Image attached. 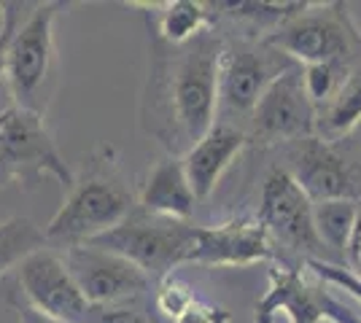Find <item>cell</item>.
<instances>
[{
	"label": "cell",
	"instance_id": "6da1fadb",
	"mask_svg": "<svg viewBox=\"0 0 361 323\" xmlns=\"http://www.w3.org/2000/svg\"><path fill=\"white\" fill-rule=\"evenodd\" d=\"M224 41L208 27L192 41L170 46L151 35L149 81L140 103L143 132L170 156H183L216 124L219 60Z\"/></svg>",
	"mask_w": 361,
	"mask_h": 323
},
{
	"label": "cell",
	"instance_id": "7a4b0ae2",
	"mask_svg": "<svg viewBox=\"0 0 361 323\" xmlns=\"http://www.w3.org/2000/svg\"><path fill=\"white\" fill-rule=\"evenodd\" d=\"M195 227L189 221H176L146 210H133L119 227L92 237L87 246L119 253L137 270H143L149 280H167L178 264H189Z\"/></svg>",
	"mask_w": 361,
	"mask_h": 323
},
{
	"label": "cell",
	"instance_id": "3957f363",
	"mask_svg": "<svg viewBox=\"0 0 361 323\" xmlns=\"http://www.w3.org/2000/svg\"><path fill=\"white\" fill-rule=\"evenodd\" d=\"M62 3H41L19 22L8 44L6 78L14 106L44 116L54 94V19Z\"/></svg>",
	"mask_w": 361,
	"mask_h": 323
},
{
	"label": "cell",
	"instance_id": "277c9868",
	"mask_svg": "<svg viewBox=\"0 0 361 323\" xmlns=\"http://www.w3.org/2000/svg\"><path fill=\"white\" fill-rule=\"evenodd\" d=\"M41 175L57 178L65 191L75 184L46 129L44 116L16 106L6 108L0 113V186L35 184Z\"/></svg>",
	"mask_w": 361,
	"mask_h": 323
},
{
	"label": "cell",
	"instance_id": "5b68a950",
	"mask_svg": "<svg viewBox=\"0 0 361 323\" xmlns=\"http://www.w3.org/2000/svg\"><path fill=\"white\" fill-rule=\"evenodd\" d=\"M133 208V194L114 178L92 175L75 181L62 208L46 224V243H62L68 248L90 243L92 237L119 227Z\"/></svg>",
	"mask_w": 361,
	"mask_h": 323
},
{
	"label": "cell",
	"instance_id": "8992f818",
	"mask_svg": "<svg viewBox=\"0 0 361 323\" xmlns=\"http://www.w3.org/2000/svg\"><path fill=\"white\" fill-rule=\"evenodd\" d=\"M264 44L302 65L361 57V32L343 3L321 6V11H305L288 19L286 25L270 30Z\"/></svg>",
	"mask_w": 361,
	"mask_h": 323
},
{
	"label": "cell",
	"instance_id": "52a82bcc",
	"mask_svg": "<svg viewBox=\"0 0 361 323\" xmlns=\"http://www.w3.org/2000/svg\"><path fill=\"white\" fill-rule=\"evenodd\" d=\"M294 68L300 65L264 41L224 44L219 60V108L229 116H245L251 122L259 97L275 78Z\"/></svg>",
	"mask_w": 361,
	"mask_h": 323
},
{
	"label": "cell",
	"instance_id": "ba28073f",
	"mask_svg": "<svg viewBox=\"0 0 361 323\" xmlns=\"http://www.w3.org/2000/svg\"><path fill=\"white\" fill-rule=\"evenodd\" d=\"M259 221L270 234L272 248L281 246L288 253L305 256V262H329L326 248L318 240L313 227V202L302 191L286 167L267 172L262 184Z\"/></svg>",
	"mask_w": 361,
	"mask_h": 323
},
{
	"label": "cell",
	"instance_id": "9c48e42d",
	"mask_svg": "<svg viewBox=\"0 0 361 323\" xmlns=\"http://www.w3.org/2000/svg\"><path fill=\"white\" fill-rule=\"evenodd\" d=\"M245 135L256 143H297L316 138V106L305 92L302 68L288 70L267 87L251 113V127Z\"/></svg>",
	"mask_w": 361,
	"mask_h": 323
},
{
	"label": "cell",
	"instance_id": "30bf717a",
	"mask_svg": "<svg viewBox=\"0 0 361 323\" xmlns=\"http://www.w3.org/2000/svg\"><path fill=\"white\" fill-rule=\"evenodd\" d=\"M62 262L90 305H127L151 286L149 275L133 262L87 243L68 248Z\"/></svg>",
	"mask_w": 361,
	"mask_h": 323
},
{
	"label": "cell",
	"instance_id": "8fae6325",
	"mask_svg": "<svg viewBox=\"0 0 361 323\" xmlns=\"http://www.w3.org/2000/svg\"><path fill=\"white\" fill-rule=\"evenodd\" d=\"M16 277L30 308L60 323H87L92 305L54 251H35L16 267Z\"/></svg>",
	"mask_w": 361,
	"mask_h": 323
},
{
	"label": "cell",
	"instance_id": "7c38bea8",
	"mask_svg": "<svg viewBox=\"0 0 361 323\" xmlns=\"http://www.w3.org/2000/svg\"><path fill=\"white\" fill-rule=\"evenodd\" d=\"M286 172L313 205L329 200L361 202V170L337 154L331 143L318 138L297 140L288 154Z\"/></svg>",
	"mask_w": 361,
	"mask_h": 323
},
{
	"label": "cell",
	"instance_id": "4fadbf2b",
	"mask_svg": "<svg viewBox=\"0 0 361 323\" xmlns=\"http://www.w3.org/2000/svg\"><path fill=\"white\" fill-rule=\"evenodd\" d=\"M275 256L270 234L259 218H238L221 227H195L189 264L205 267H245Z\"/></svg>",
	"mask_w": 361,
	"mask_h": 323
},
{
	"label": "cell",
	"instance_id": "5bb4252c",
	"mask_svg": "<svg viewBox=\"0 0 361 323\" xmlns=\"http://www.w3.org/2000/svg\"><path fill=\"white\" fill-rule=\"evenodd\" d=\"M245 143H248L245 129L235 124H213L211 132L183 154L180 165L197 200L211 197L216 184L235 162V156L245 148Z\"/></svg>",
	"mask_w": 361,
	"mask_h": 323
},
{
	"label": "cell",
	"instance_id": "9a60e30c",
	"mask_svg": "<svg viewBox=\"0 0 361 323\" xmlns=\"http://www.w3.org/2000/svg\"><path fill=\"white\" fill-rule=\"evenodd\" d=\"M324 286V280L307 283L297 267H272L270 291L256 305V323H272L278 312H286L291 323H321Z\"/></svg>",
	"mask_w": 361,
	"mask_h": 323
},
{
	"label": "cell",
	"instance_id": "2e32d148",
	"mask_svg": "<svg viewBox=\"0 0 361 323\" xmlns=\"http://www.w3.org/2000/svg\"><path fill=\"white\" fill-rule=\"evenodd\" d=\"M137 208L154 215H165L176 221H186L195 213L197 197L186 181L183 165L176 156H167L151 167L143 191L137 197Z\"/></svg>",
	"mask_w": 361,
	"mask_h": 323
},
{
	"label": "cell",
	"instance_id": "e0dca14e",
	"mask_svg": "<svg viewBox=\"0 0 361 323\" xmlns=\"http://www.w3.org/2000/svg\"><path fill=\"white\" fill-rule=\"evenodd\" d=\"M361 122V60L343 81L340 92L331 97L326 108L316 113V138L324 143H337L350 135Z\"/></svg>",
	"mask_w": 361,
	"mask_h": 323
},
{
	"label": "cell",
	"instance_id": "ac0fdd59",
	"mask_svg": "<svg viewBox=\"0 0 361 323\" xmlns=\"http://www.w3.org/2000/svg\"><path fill=\"white\" fill-rule=\"evenodd\" d=\"M356 215H359V202L353 200H329L313 205V227L326 251L345 253Z\"/></svg>",
	"mask_w": 361,
	"mask_h": 323
},
{
	"label": "cell",
	"instance_id": "d6986e66",
	"mask_svg": "<svg viewBox=\"0 0 361 323\" xmlns=\"http://www.w3.org/2000/svg\"><path fill=\"white\" fill-rule=\"evenodd\" d=\"M208 6L195 3V0H173L167 3L165 11L159 14L154 35L162 38L170 46H180L192 41L197 32L208 30Z\"/></svg>",
	"mask_w": 361,
	"mask_h": 323
},
{
	"label": "cell",
	"instance_id": "ffe728a7",
	"mask_svg": "<svg viewBox=\"0 0 361 323\" xmlns=\"http://www.w3.org/2000/svg\"><path fill=\"white\" fill-rule=\"evenodd\" d=\"M46 248V234L30 218H8L0 224V277Z\"/></svg>",
	"mask_w": 361,
	"mask_h": 323
},
{
	"label": "cell",
	"instance_id": "44dd1931",
	"mask_svg": "<svg viewBox=\"0 0 361 323\" xmlns=\"http://www.w3.org/2000/svg\"><path fill=\"white\" fill-rule=\"evenodd\" d=\"M213 8H221L224 14L251 22V25H286L288 19L305 14L307 8H313V3H281V0H238V3H213Z\"/></svg>",
	"mask_w": 361,
	"mask_h": 323
},
{
	"label": "cell",
	"instance_id": "7402d4cb",
	"mask_svg": "<svg viewBox=\"0 0 361 323\" xmlns=\"http://www.w3.org/2000/svg\"><path fill=\"white\" fill-rule=\"evenodd\" d=\"M356 60H334V62H318V65H305L302 70V84L305 92L310 97V103L316 106V113L321 108H326L331 103V97L340 92L343 81L350 76V70L356 68Z\"/></svg>",
	"mask_w": 361,
	"mask_h": 323
},
{
	"label": "cell",
	"instance_id": "603a6c76",
	"mask_svg": "<svg viewBox=\"0 0 361 323\" xmlns=\"http://www.w3.org/2000/svg\"><path fill=\"white\" fill-rule=\"evenodd\" d=\"M310 267V272L318 277V280H324V283H329L334 289H340V291H345L348 296H353L356 302L361 305V280L356 275H350L343 264H334V262H307Z\"/></svg>",
	"mask_w": 361,
	"mask_h": 323
},
{
	"label": "cell",
	"instance_id": "cb8c5ba5",
	"mask_svg": "<svg viewBox=\"0 0 361 323\" xmlns=\"http://www.w3.org/2000/svg\"><path fill=\"white\" fill-rule=\"evenodd\" d=\"M87 323H151L149 315L133 302L127 305H92Z\"/></svg>",
	"mask_w": 361,
	"mask_h": 323
},
{
	"label": "cell",
	"instance_id": "d4e9b609",
	"mask_svg": "<svg viewBox=\"0 0 361 323\" xmlns=\"http://www.w3.org/2000/svg\"><path fill=\"white\" fill-rule=\"evenodd\" d=\"M195 302V296L189 293L186 286H180L176 280H162V286H159V293H157V308L162 310L165 315L170 318H178L183 310L189 308Z\"/></svg>",
	"mask_w": 361,
	"mask_h": 323
},
{
	"label": "cell",
	"instance_id": "484cf974",
	"mask_svg": "<svg viewBox=\"0 0 361 323\" xmlns=\"http://www.w3.org/2000/svg\"><path fill=\"white\" fill-rule=\"evenodd\" d=\"M176 323H229V312L221 308H213V305H202L195 299L176 318Z\"/></svg>",
	"mask_w": 361,
	"mask_h": 323
},
{
	"label": "cell",
	"instance_id": "4316f807",
	"mask_svg": "<svg viewBox=\"0 0 361 323\" xmlns=\"http://www.w3.org/2000/svg\"><path fill=\"white\" fill-rule=\"evenodd\" d=\"M19 6L16 3H6L3 11V27H0V78L6 76V60H8V44L14 38L16 27H19Z\"/></svg>",
	"mask_w": 361,
	"mask_h": 323
},
{
	"label": "cell",
	"instance_id": "83f0119b",
	"mask_svg": "<svg viewBox=\"0 0 361 323\" xmlns=\"http://www.w3.org/2000/svg\"><path fill=\"white\" fill-rule=\"evenodd\" d=\"M345 259H348V267H350L348 272L361 280V202H359V215H356L353 232H350V237H348Z\"/></svg>",
	"mask_w": 361,
	"mask_h": 323
},
{
	"label": "cell",
	"instance_id": "f1b7e54d",
	"mask_svg": "<svg viewBox=\"0 0 361 323\" xmlns=\"http://www.w3.org/2000/svg\"><path fill=\"white\" fill-rule=\"evenodd\" d=\"M16 312H19V323H60L54 321V318H49V315H44V312H38L35 308H30L27 302H19Z\"/></svg>",
	"mask_w": 361,
	"mask_h": 323
},
{
	"label": "cell",
	"instance_id": "f546056e",
	"mask_svg": "<svg viewBox=\"0 0 361 323\" xmlns=\"http://www.w3.org/2000/svg\"><path fill=\"white\" fill-rule=\"evenodd\" d=\"M3 11H6V3H0V19H3Z\"/></svg>",
	"mask_w": 361,
	"mask_h": 323
},
{
	"label": "cell",
	"instance_id": "4dcf8cb0",
	"mask_svg": "<svg viewBox=\"0 0 361 323\" xmlns=\"http://www.w3.org/2000/svg\"><path fill=\"white\" fill-rule=\"evenodd\" d=\"M321 323H329V321H321Z\"/></svg>",
	"mask_w": 361,
	"mask_h": 323
}]
</instances>
